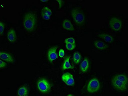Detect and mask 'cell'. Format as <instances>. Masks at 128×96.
<instances>
[{"instance_id": "30bf717a", "label": "cell", "mask_w": 128, "mask_h": 96, "mask_svg": "<svg viewBox=\"0 0 128 96\" xmlns=\"http://www.w3.org/2000/svg\"><path fill=\"white\" fill-rule=\"evenodd\" d=\"M0 56L1 59L6 62L9 63H12L14 61L12 56L8 53L1 52Z\"/></svg>"}, {"instance_id": "cb8c5ba5", "label": "cell", "mask_w": 128, "mask_h": 96, "mask_svg": "<svg viewBox=\"0 0 128 96\" xmlns=\"http://www.w3.org/2000/svg\"><path fill=\"white\" fill-rule=\"evenodd\" d=\"M56 1L58 2L59 4V8H61L62 7L63 4V1L62 0H57Z\"/></svg>"}, {"instance_id": "7a4b0ae2", "label": "cell", "mask_w": 128, "mask_h": 96, "mask_svg": "<svg viewBox=\"0 0 128 96\" xmlns=\"http://www.w3.org/2000/svg\"><path fill=\"white\" fill-rule=\"evenodd\" d=\"M36 17L32 12L27 13L25 16L24 24V28L28 31H32L36 27Z\"/></svg>"}, {"instance_id": "2e32d148", "label": "cell", "mask_w": 128, "mask_h": 96, "mask_svg": "<svg viewBox=\"0 0 128 96\" xmlns=\"http://www.w3.org/2000/svg\"><path fill=\"white\" fill-rule=\"evenodd\" d=\"M18 94L19 96H28V88L24 86L21 87L18 90Z\"/></svg>"}, {"instance_id": "9c48e42d", "label": "cell", "mask_w": 128, "mask_h": 96, "mask_svg": "<svg viewBox=\"0 0 128 96\" xmlns=\"http://www.w3.org/2000/svg\"><path fill=\"white\" fill-rule=\"evenodd\" d=\"M52 13L51 10L47 6L44 7L42 10V16L45 20H48L50 18Z\"/></svg>"}, {"instance_id": "e0dca14e", "label": "cell", "mask_w": 128, "mask_h": 96, "mask_svg": "<svg viewBox=\"0 0 128 96\" xmlns=\"http://www.w3.org/2000/svg\"><path fill=\"white\" fill-rule=\"evenodd\" d=\"M99 37L107 42L112 43L113 41V37L107 34H102L99 35Z\"/></svg>"}, {"instance_id": "3957f363", "label": "cell", "mask_w": 128, "mask_h": 96, "mask_svg": "<svg viewBox=\"0 0 128 96\" xmlns=\"http://www.w3.org/2000/svg\"><path fill=\"white\" fill-rule=\"evenodd\" d=\"M71 15L75 22L79 25H82L84 23L85 17L82 11L78 8H74L71 12Z\"/></svg>"}, {"instance_id": "7402d4cb", "label": "cell", "mask_w": 128, "mask_h": 96, "mask_svg": "<svg viewBox=\"0 0 128 96\" xmlns=\"http://www.w3.org/2000/svg\"><path fill=\"white\" fill-rule=\"evenodd\" d=\"M0 34L2 35L4 32V25L3 22H0Z\"/></svg>"}, {"instance_id": "8fae6325", "label": "cell", "mask_w": 128, "mask_h": 96, "mask_svg": "<svg viewBox=\"0 0 128 96\" xmlns=\"http://www.w3.org/2000/svg\"><path fill=\"white\" fill-rule=\"evenodd\" d=\"M63 28L65 30L68 31H74V27L70 21L68 20H64L63 22Z\"/></svg>"}, {"instance_id": "484cf974", "label": "cell", "mask_w": 128, "mask_h": 96, "mask_svg": "<svg viewBox=\"0 0 128 96\" xmlns=\"http://www.w3.org/2000/svg\"><path fill=\"white\" fill-rule=\"evenodd\" d=\"M73 95H72V94H70V95H68V96H73Z\"/></svg>"}, {"instance_id": "ffe728a7", "label": "cell", "mask_w": 128, "mask_h": 96, "mask_svg": "<svg viewBox=\"0 0 128 96\" xmlns=\"http://www.w3.org/2000/svg\"><path fill=\"white\" fill-rule=\"evenodd\" d=\"M66 47L67 49L70 51L73 50L76 48V44H66Z\"/></svg>"}, {"instance_id": "4fadbf2b", "label": "cell", "mask_w": 128, "mask_h": 96, "mask_svg": "<svg viewBox=\"0 0 128 96\" xmlns=\"http://www.w3.org/2000/svg\"><path fill=\"white\" fill-rule=\"evenodd\" d=\"M94 45L97 49L100 50H104L107 49V45L101 41H96L94 42Z\"/></svg>"}, {"instance_id": "ba28073f", "label": "cell", "mask_w": 128, "mask_h": 96, "mask_svg": "<svg viewBox=\"0 0 128 96\" xmlns=\"http://www.w3.org/2000/svg\"><path fill=\"white\" fill-rule=\"evenodd\" d=\"M58 47L56 46L50 48L48 50V60L51 63L53 61L57 59L58 55L56 53V50Z\"/></svg>"}, {"instance_id": "52a82bcc", "label": "cell", "mask_w": 128, "mask_h": 96, "mask_svg": "<svg viewBox=\"0 0 128 96\" xmlns=\"http://www.w3.org/2000/svg\"><path fill=\"white\" fill-rule=\"evenodd\" d=\"M62 81L68 86H73L74 85V81L73 76L68 73H64L62 76Z\"/></svg>"}, {"instance_id": "44dd1931", "label": "cell", "mask_w": 128, "mask_h": 96, "mask_svg": "<svg viewBox=\"0 0 128 96\" xmlns=\"http://www.w3.org/2000/svg\"><path fill=\"white\" fill-rule=\"evenodd\" d=\"M58 55L60 57L62 58L64 57L65 55V52L64 50L62 49H60Z\"/></svg>"}, {"instance_id": "d6986e66", "label": "cell", "mask_w": 128, "mask_h": 96, "mask_svg": "<svg viewBox=\"0 0 128 96\" xmlns=\"http://www.w3.org/2000/svg\"><path fill=\"white\" fill-rule=\"evenodd\" d=\"M65 43L73 44H75V40L73 38H66L64 41Z\"/></svg>"}, {"instance_id": "7c38bea8", "label": "cell", "mask_w": 128, "mask_h": 96, "mask_svg": "<svg viewBox=\"0 0 128 96\" xmlns=\"http://www.w3.org/2000/svg\"><path fill=\"white\" fill-rule=\"evenodd\" d=\"M89 62L87 58H85L81 63L80 65V68L82 72L85 73L88 70L89 67Z\"/></svg>"}, {"instance_id": "d4e9b609", "label": "cell", "mask_w": 128, "mask_h": 96, "mask_svg": "<svg viewBox=\"0 0 128 96\" xmlns=\"http://www.w3.org/2000/svg\"><path fill=\"white\" fill-rule=\"evenodd\" d=\"M40 1H41L42 2H47L48 1V0H41Z\"/></svg>"}, {"instance_id": "277c9868", "label": "cell", "mask_w": 128, "mask_h": 96, "mask_svg": "<svg viewBox=\"0 0 128 96\" xmlns=\"http://www.w3.org/2000/svg\"><path fill=\"white\" fill-rule=\"evenodd\" d=\"M100 88V83L97 79L94 78L90 80L87 87V90L89 93L97 92Z\"/></svg>"}, {"instance_id": "603a6c76", "label": "cell", "mask_w": 128, "mask_h": 96, "mask_svg": "<svg viewBox=\"0 0 128 96\" xmlns=\"http://www.w3.org/2000/svg\"><path fill=\"white\" fill-rule=\"evenodd\" d=\"M7 64L5 62L3 61L2 59L0 60V68H4L6 66Z\"/></svg>"}, {"instance_id": "5bb4252c", "label": "cell", "mask_w": 128, "mask_h": 96, "mask_svg": "<svg viewBox=\"0 0 128 96\" xmlns=\"http://www.w3.org/2000/svg\"><path fill=\"white\" fill-rule=\"evenodd\" d=\"M8 38L9 41L11 42H14L16 39V34L13 29H11L8 34Z\"/></svg>"}, {"instance_id": "ac0fdd59", "label": "cell", "mask_w": 128, "mask_h": 96, "mask_svg": "<svg viewBox=\"0 0 128 96\" xmlns=\"http://www.w3.org/2000/svg\"><path fill=\"white\" fill-rule=\"evenodd\" d=\"M81 54L78 52H76L74 54L73 59L75 64H78L81 61Z\"/></svg>"}, {"instance_id": "8992f818", "label": "cell", "mask_w": 128, "mask_h": 96, "mask_svg": "<svg viewBox=\"0 0 128 96\" xmlns=\"http://www.w3.org/2000/svg\"><path fill=\"white\" fill-rule=\"evenodd\" d=\"M110 25L113 30L119 31L122 29V23L120 19L116 17L112 18L110 21Z\"/></svg>"}, {"instance_id": "6da1fadb", "label": "cell", "mask_w": 128, "mask_h": 96, "mask_svg": "<svg viewBox=\"0 0 128 96\" xmlns=\"http://www.w3.org/2000/svg\"><path fill=\"white\" fill-rule=\"evenodd\" d=\"M113 87L116 90L124 91L128 88V78L126 75L120 74L114 77L112 80Z\"/></svg>"}, {"instance_id": "9a60e30c", "label": "cell", "mask_w": 128, "mask_h": 96, "mask_svg": "<svg viewBox=\"0 0 128 96\" xmlns=\"http://www.w3.org/2000/svg\"><path fill=\"white\" fill-rule=\"evenodd\" d=\"M70 56L67 57L64 60V63H63V66H62V69L65 70L66 69H72L74 68V67L71 65L70 62Z\"/></svg>"}, {"instance_id": "5b68a950", "label": "cell", "mask_w": 128, "mask_h": 96, "mask_svg": "<svg viewBox=\"0 0 128 96\" xmlns=\"http://www.w3.org/2000/svg\"><path fill=\"white\" fill-rule=\"evenodd\" d=\"M38 90L43 93H46L50 91L51 86L49 82L45 79H41L37 83Z\"/></svg>"}]
</instances>
